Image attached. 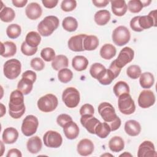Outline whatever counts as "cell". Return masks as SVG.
<instances>
[{
  "label": "cell",
  "mask_w": 157,
  "mask_h": 157,
  "mask_svg": "<svg viewBox=\"0 0 157 157\" xmlns=\"http://www.w3.org/2000/svg\"><path fill=\"white\" fill-rule=\"evenodd\" d=\"M127 75L132 79L138 78L142 74L140 67L137 65H131L126 69Z\"/></svg>",
  "instance_id": "60d3db41"
},
{
  "label": "cell",
  "mask_w": 157,
  "mask_h": 157,
  "mask_svg": "<svg viewBox=\"0 0 157 157\" xmlns=\"http://www.w3.org/2000/svg\"><path fill=\"white\" fill-rule=\"evenodd\" d=\"M30 65L33 69L37 71H42L45 67V63H44L43 60L37 57L34 58L31 60Z\"/></svg>",
  "instance_id": "bcb514c9"
},
{
  "label": "cell",
  "mask_w": 157,
  "mask_h": 157,
  "mask_svg": "<svg viewBox=\"0 0 157 157\" xmlns=\"http://www.w3.org/2000/svg\"><path fill=\"white\" fill-rule=\"evenodd\" d=\"M99 45V39L96 36L86 35L83 40L84 50L91 51L95 50Z\"/></svg>",
  "instance_id": "f546056e"
},
{
  "label": "cell",
  "mask_w": 157,
  "mask_h": 157,
  "mask_svg": "<svg viewBox=\"0 0 157 157\" xmlns=\"http://www.w3.org/2000/svg\"><path fill=\"white\" fill-rule=\"evenodd\" d=\"M69 60L63 55H58L55 57L52 63V67L55 71H59L61 69L66 68L68 66Z\"/></svg>",
  "instance_id": "83f0119b"
},
{
  "label": "cell",
  "mask_w": 157,
  "mask_h": 157,
  "mask_svg": "<svg viewBox=\"0 0 157 157\" xmlns=\"http://www.w3.org/2000/svg\"><path fill=\"white\" fill-rule=\"evenodd\" d=\"M12 4L14 6L17 7H24L26 3L28 2L27 0H13L12 1Z\"/></svg>",
  "instance_id": "6f0895ef"
},
{
  "label": "cell",
  "mask_w": 157,
  "mask_h": 157,
  "mask_svg": "<svg viewBox=\"0 0 157 157\" xmlns=\"http://www.w3.org/2000/svg\"><path fill=\"white\" fill-rule=\"evenodd\" d=\"M109 147L113 152H120L123 150L124 147V140L120 136H114L110 139Z\"/></svg>",
  "instance_id": "f1b7e54d"
},
{
  "label": "cell",
  "mask_w": 157,
  "mask_h": 157,
  "mask_svg": "<svg viewBox=\"0 0 157 157\" xmlns=\"http://www.w3.org/2000/svg\"><path fill=\"white\" fill-rule=\"evenodd\" d=\"M154 82V76L151 73L149 72H144L140 75L139 83L143 88L148 89L151 88L153 85Z\"/></svg>",
  "instance_id": "4dcf8cb0"
},
{
  "label": "cell",
  "mask_w": 157,
  "mask_h": 157,
  "mask_svg": "<svg viewBox=\"0 0 157 157\" xmlns=\"http://www.w3.org/2000/svg\"><path fill=\"white\" fill-rule=\"evenodd\" d=\"M7 157H21L22 154L21 151L17 148H12L8 151L6 155Z\"/></svg>",
  "instance_id": "11a10c76"
},
{
  "label": "cell",
  "mask_w": 157,
  "mask_h": 157,
  "mask_svg": "<svg viewBox=\"0 0 157 157\" xmlns=\"http://www.w3.org/2000/svg\"><path fill=\"white\" fill-rule=\"evenodd\" d=\"M21 64L17 59H10L5 62L3 66V72L5 77L10 80L17 78L21 71Z\"/></svg>",
  "instance_id": "3957f363"
},
{
  "label": "cell",
  "mask_w": 157,
  "mask_h": 157,
  "mask_svg": "<svg viewBox=\"0 0 157 157\" xmlns=\"http://www.w3.org/2000/svg\"><path fill=\"white\" fill-rule=\"evenodd\" d=\"M79 91L74 87L66 88L62 94V100L69 108L76 107L80 102Z\"/></svg>",
  "instance_id": "5b68a950"
},
{
  "label": "cell",
  "mask_w": 157,
  "mask_h": 157,
  "mask_svg": "<svg viewBox=\"0 0 157 157\" xmlns=\"http://www.w3.org/2000/svg\"><path fill=\"white\" fill-rule=\"evenodd\" d=\"M116 48L112 44H105L100 49V55L105 59H110L116 55Z\"/></svg>",
  "instance_id": "4316f807"
},
{
  "label": "cell",
  "mask_w": 157,
  "mask_h": 157,
  "mask_svg": "<svg viewBox=\"0 0 157 157\" xmlns=\"http://www.w3.org/2000/svg\"><path fill=\"white\" fill-rule=\"evenodd\" d=\"M42 147V142L38 136H33L29 138L26 143V147L29 152L36 154L39 152Z\"/></svg>",
  "instance_id": "603a6c76"
},
{
  "label": "cell",
  "mask_w": 157,
  "mask_h": 157,
  "mask_svg": "<svg viewBox=\"0 0 157 157\" xmlns=\"http://www.w3.org/2000/svg\"><path fill=\"white\" fill-rule=\"evenodd\" d=\"M86 34H80L71 37L68 40L69 48L74 52H82L83 48V40Z\"/></svg>",
  "instance_id": "2e32d148"
},
{
  "label": "cell",
  "mask_w": 157,
  "mask_h": 157,
  "mask_svg": "<svg viewBox=\"0 0 157 157\" xmlns=\"http://www.w3.org/2000/svg\"><path fill=\"white\" fill-rule=\"evenodd\" d=\"M115 78L113 73L109 69H105L98 77L97 80L99 82L104 85H110Z\"/></svg>",
  "instance_id": "836d02e7"
},
{
  "label": "cell",
  "mask_w": 157,
  "mask_h": 157,
  "mask_svg": "<svg viewBox=\"0 0 157 157\" xmlns=\"http://www.w3.org/2000/svg\"><path fill=\"white\" fill-rule=\"evenodd\" d=\"M41 41L40 34L36 31L29 32L25 37V42L31 47H37Z\"/></svg>",
  "instance_id": "d6a6232c"
},
{
  "label": "cell",
  "mask_w": 157,
  "mask_h": 157,
  "mask_svg": "<svg viewBox=\"0 0 157 157\" xmlns=\"http://www.w3.org/2000/svg\"><path fill=\"white\" fill-rule=\"evenodd\" d=\"M21 51L25 55L32 56L37 52V47H31L24 41L21 45Z\"/></svg>",
  "instance_id": "7dc6e473"
},
{
  "label": "cell",
  "mask_w": 157,
  "mask_h": 157,
  "mask_svg": "<svg viewBox=\"0 0 157 157\" xmlns=\"http://www.w3.org/2000/svg\"><path fill=\"white\" fill-rule=\"evenodd\" d=\"M120 156H132V155L130 154L129 153H128V152L125 151L124 153L120 155Z\"/></svg>",
  "instance_id": "94428289"
},
{
  "label": "cell",
  "mask_w": 157,
  "mask_h": 157,
  "mask_svg": "<svg viewBox=\"0 0 157 157\" xmlns=\"http://www.w3.org/2000/svg\"><path fill=\"white\" fill-rule=\"evenodd\" d=\"M94 113V109L92 105L90 104H85L83 105L80 109V114L83 115H93Z\"/></svg>",
  "instance_id": "681fc988"
},
{
  "label": "cell",
  "mask_w": 157,
  "mask_h": 157,
  "mask_svg": "<svg viewBox=\"0 0 157 157\" xmlns=\"http://www.w3.org/2000/svg\"><path fill=\"white\" fill-rule=\"evenodd\" d=\"M15 17V11L10 7H4L2 8L0 12V18L1 21L9 23L13 20Z\"/></svg>",
  "instance_id": "8d00e7d4"
},
{
  "label": "cell",
  "mask_w": 157,
  "mask_h": 157,
  "mask_svg": "<svg viewBox=\"0 0 157 157\" xmlns=\"http://www.w3.org/2000/svg\"><path fill=\"white\" fill-rule=\"evenodd\" d=\"M113 13L118 17L124 15L128 9L127 4L124 0H113L110 1Z\"/></svg>",
  "instance_id": "ffe728a7"
},
{
  "label": "cell",
  "mask_w": 157,
  "mask_h": 157,
  "mask_svg": "<svg viewBox=\"0 0 157 157\" xmlns=\"http://www.w3.org/2000/svg\"><path fill=\"white\" fill-rule=\"evenodd\" d=\"M151 1H141V2L143 5V7H146L147 6H148L150 3H151Z\"/></svg>",
  "instance_id": "680465c9"
},
{
  "label": "cell",
  "mask_w": 157,
  "mask_h": 157,
  "mask_svg": "<svg viewBox=\"0 0 157 157\" xmlns=\"http://www.w3.org/2000/svg\"><path fill=\"white\" fill-rule=\"evenodd\" d=\"M156 10L151 11L148 15L139 16L138 23L143 30L148 29L152 26H156Z\"/></svg>",
  "instance_id": "4fadbf2b"
},
{
  "label": "cell",
  "mask_w": 157,
  "mask_h": 157,
  "mask_svg": "<svg viewBox=\"0 0 157 157\" xmlns=\"http://www.w3.org/2000/svg\"><path fill=\"white\" fill-rule=\"evenodd\" d=\"M44 145L50 148H58L63 142L61 135L55 131L50 130L47 131L43 136Z\"/></svg>",
  "instance_id": "30bf717a"
},
{
  "label": "cell",
  "mask_w": 157,
  "mask_h": 157,
  "mask_svg": "<svg viewBox=\"0 0 157 157\" xmlns=\"http://www.w3.org/2000/svg\"><path fill=\"white\" fill-rule=\"evenodd\" d=\"M94 21L99 26L106 25L110 19V13L107 10H100L94 16Z\"/></svg>",
  "instance_id": "484cf974"
},
{
  "label": "cell",
  "mask_w": 157,
  "mask_h": 157,
  "mask_svg": "<svg viewBox=\"0 0 157 157\" xmlns=\"http://www.w3.org/2000/svg\"><path fill=\"white\" fill-rule=\"evenodd\" d=\"M63 132L67 139L73 140L78 136L79 128L75 122L71 121L63 126Z\"/></svg>",
  "instance_id": "d6986e66"
},
{
  "label": "cell",
  "mask_w": 157,
  "mask_h": 157,
  "mask_svg": "<svg viewBox=\"0 0 157 157\" xmlns=\"http://www.w3.org/2000/svg\"><path fill=\"white\" fill-rule=\"evenodd\" d=\"M40 56L45 61L49 62L53 61L55 58V52L53 48L50 47H46L41 50Z\"/></svg>",
  "instance_id": "ee69618b"
},
{
  "label": "cell",
  "mask_w": 157,
  "mask_h": 157,
  "mask_svg": "<svg viewBox=\"0 0 157 157\" xmlns=\"http://www.w3.org/2000/svg\"><path fill=\"white\" fill-rule=\"evenodd\" d=\"M1 55L4 58L13 56L17 52V46L13 42L6 41L4 43L1 42Z\"/></svg>",
  "instance_id": "cb8c5ba5"
},
{
  "label": "cell",
  "mask_w": 157,
  "mask_h": 157,
  "mask_svg": "<svg viewBox=\"0 0 157 157\" xmlns=\"http://www.w3.org/2000/svg\"><path fill=\"white\" fill-rule=\"evenodd\" d=\"M127 7L132 13H139L142 9L143 5L140 0H131L128 2Z\"/></svg>",
  "instance_id": "b9f144b4"
},
{
  "label": "cell",
  "mask_w": 157,
  "mask_h": 157,
  "mask_svg": "<svg viewBox=\"0 0 157 157\" xmlns=\"http://www.w3.org/2000/svg\"><path fill=\"white\" fill-rule=\"evenodd\" d=\"M42 2L44 6V7H45L46 8L52 9L57 5L58 1V0H43L42 1Z\"/></svg>",
  "instance_id": "db71d44e"
},
{
  "label": "cell",
  "mask_w": 157,
  "mask_h": 157,
  "mask_svg": "<svg viewBox=\"0 0 157 157\" xmlns=\"http://www.w3.org/2000/svg\"><path fill=\"white\" fill-rule=\"evenodd\" d=\"M39 126L38 119L33 115H27L23 120L21 124V132L25 136H31L37 131Z\"/></svg>",
  "instance_id": "9c48e42d"
},
{
  "label": "cell",
  "mask_w": 157,
  "mask_h": 157,
  "mask_svg": "<svg viewBox=\"0 0 157 157\" xmlns=\"http://www.w3.org/2000/svg\"><path fill=\"white\" fill-rule=\"evenodd\" d=\"M71 121H72V117L70 115L66 114V113L60 114L58 116V117L56 118L57 124L62 128H63V126L66 123H67L68 122H69Z\"/></svg>",
  "instance_id": "c3c4849f"
},
{
  "label": "cell",
  "mask_w": 157,
  "mask_h": 157,
  "mask_svg": "<svg viewBox=\"0 0 157 157\" xmlns=\"http://www.w3.org/2000/svg\"><path fill=\"white\" fill-rule=\"evenodd\" d=\"M113 93L115 96L119 97L124 93H129V86L128 83L124 81H119L115 83L113 88Z\"/></svg>",
  "instance_id": "74e56055"
},
{
  "label": "cell",
  "mask_w": 157,
  "mask_h": 157,
  "mask_svg": "<svg viewBox=\"0 0 157 157\" xmlns=\"http://www.w3.org/2000/svg\"><path fill=\"white\" fill-rule=\"evenodd\" d=\"M22 77L27 78L31 80L32 82H33L34 83L35 81L36 80L37 75H36V74L34 71L28 70V71H25V72L23 73Z\"/></svg>",
  "instance_id": "f5cc1de1"
},
{
  "label": "cell",
  "mask_w": 157,
  "mask_h": 157,
  "mask_svg": "<svg viewBox=\"0 0 157 157\" xmlns=\"http://www.w3.org/2000/svg\"><path fill=\"white\" fill-rule=\"evenodd\" d=\"M1 117H2L3 115H4V114H5L6 113V107L4 106V105L2 104H1Z\"/></svg>",
  "instance_id": "91938a15"
},
{
  "label": "cell",
  "mask_w": 157,
  "mask_h": 157,
  "mask_svg": "<svg viewBox=\"0 0 157 157\" xmlns=\"http://www.w3.org/2000/svg\"><path fill=\"white\" fill-rule=\"evenodd\" d=\"M62 26L66 31L73 32L77 29L78 22L75 18L72 17H67L63 20Z\"/></svg>",
  "instance_id": "e575fe53"
},
{
  "label": "cell",
  "mask_w": 157,
  "mask_h": 157,
  "mask_svg": "<svg viewBox=\"0 0 157 157\" xmlns=\"http://www.w3.org/2000/svg\"><path fill=\"white\" fill-rule=\"evenodd\" d=\"M59 23V19L56 16H47L39 23L37 30L41 36L47 37L50 36L58 28Z\"/></svg>",
  "instance_id": "7a4b0ae2"
},
{
  "label": "cell",
  "mask_w": 157,
  "mask_h": 157,
  "mask_svg": "<svg viewBox=\"0 0 157 157\" xmlns=\"http://www.w3.org/2000/svg\"><path fill=\"white\" fill-rule=\"evenodd\" d=\"M1 142V156H2V154H3V152H4V151H3V149H4V146H3V144H2V141H1L0 142Z\"/></svg>",
  "instance_id": "6125c7cd"
},
{
  "label": "cell",
  "mask_w": 157,
  "mask_h": 157,
  "mask_svg": "<svg viewBox=\"0 0 157 157\" xmlns=\"http://www.w3.org/2000/svg\"><path fill=\"white\" fill-rule=\"evenodd\" d=\"M88 65V59L81 55H77L73 58L72 66L73 68L77 71H82L86 69Z\"/></svg>",
  "instance_id": "d4e9b609"
},
{
  "label": "cell",
  "mask_w": 157,
  "mask_h": 157,
  "mask_svg": "<svg viewBox=\"0 0 157 157\" xmlns=\"http://www.w3.org/2000/svg\"><path fill=\"white\" fill-rule=\"evenodd\" d=\"M154 144L149 140L144 141L139 147L137 151L138 157H151L156 156Z\"/></svg>",
  "instance_id": "5bb4252c"
},
{
  "label": "cell",
  "mask_w": 157,
  "mask_h": 157,
  "mask_svg": "<svg viewBox=\"0 0 157 157\" xmlns=\"http://www.w3.org/2000/svg\"><path fill=\"white\" fill-rule=\"evenodd\" d=\"M100 122L92 115H83L80 118L82 125L91 134H95V128Z\"/></svg>",
  "instance_id": "9a60e30c"
},
{
  "label": "cell",
  "mask_w": 157,
  "mask_h": 157,
  "mask_svg": "<svg viewBox=\"0 0 157 157\" xmlns=\"http://www.w3.org/2000/svg\"><path fill=\"white\" fill-rule=\"evenodd\" d=\"M73 77L72 72L67 68H63L59 71L58 73V80L64 83L69 82Z\"/></svg>",
  "instance_id": "ab89813d"
},
{
  "label": "cell",
  "mask_w": 157,
  "mask_h": 157,
  "mask_svg": "<svg viewBox=\"0 0 157 157\" xmlns=\"http://www.w3.org/2000/svg\"><path fill=\"white\" fill-rule=\"evenodd\" d=\"M109 69L110 71H111V72L113 73V74L114 75L115 78H117L119 75V74L121 72V69L117 66L115 60L112 62L111 64L109 66Z\"/></svg>",
  "instance_id": "816d5d0a"
},
{
  "label": "cell",
  "mask_w": 157,
  "mask_h": 157,
  "mask_svg": "<svg viewBox=\"0 0 157 157\" xmlns=\"http://www.w3.org/2000/svg\"><path fill=\"white\" fill-rule=\"evenodd\" d=\"M111 131L109 125L106 123L100 122L95 128V134L100 138H106Z\"/></svg>",
  "instance_id": "d590c367"
},
{
  "label": "cell",
  "mask_w": 157,
  "mask_h": 157,
  "mask_svg": "<svg viewBox=\"0 0 157 157\" xmlns=\"http://www.w3.org/2000/svg\"><path fill=\"white\" fill-rule=\"evenodd\" d=\"M155 102V96L151 90H145L140 92L138 98V104L143 108L147 109L152 106Z\"/></svg>",
  "instance_id": "7c38bea8"
},
{
  "label": "cell",
  "mask_w": 157,
  "mask_h": 157,
  "mask_svg": "<svg viewBox=\"0 0 157 157\" xmlns=\"http://www.w3.org/2000/svg\"><path fill=\"white\" fill-rule=\"evenodd\" d=\"M18 137V131L13 128L9 127L6 128L2 133V138L3 142L6 144H12L15 143Z\"/></svg>",
  "instance_id": "44dd1931"
},
{
  "label": "cell",
  "mask_w": 157,
  "mask_h": 157,
  "mask_svg": "<svg viewBox=\"0 0 157 157\" xmlns=\"http://www.w3.org/2000/svg\"><path fill=\"white\" fill-rule=\"evenodd\" d=\"M98 110L99 115L107 124L113 122L118 117L115 113L114 107L109 102H104L101 103L98 106Z\"/></svg>",
  "instance_id": "ba28073f"
},
{
  "label": "cell",
  "mask_w": 157,
  "mask_h": 157,
  "mask_svg": "<svg viewBox=\"0 0 157 157\" xmlns=\"http://www.w3.org/2000/svg\"><path fill=\"white\" fill-rule=\"evenodd\" d=\"M21 29L17 24H11L6 29V34L10 39H16L21 34Z\"/></svg>",
  "instance_id": "f35d334b"
},
{
  "label": "cell",
  "mask_w": 157,
  "mask_h": 157,
  "mask_svg": "<svg viewBox=\"0 0 157 157\" xmlns=\"http://www.w3.org/2000/svg\"><path fill=\"white\" fill-rule=\"evenodd\" d=\"M9 115L15 119L21 118L25 112L24 94L18 90L13 91L10 95L9 103Z\"/></svg>",
  "instance_id": "6da1fadb"
},
{
  "label": "cell",
  "mask_w": 157,
  "mask_h": 157,
  "mask_svg": "<svg viewBox=\"0 0 157 157\" xmlns=\"http://www.w3.org/2000/svg\"><path fill=\"white\" fill-rule=\"evenodd\" d=\"M124 131L126 133L130 136H136L140 134L141 126L138 121L130 120L125 123Z\"/></svg>",
  "instance_id": "7402d4cb"
},
{
  "label": "cell",
  "mask_w": 157,
  "mask_h": 157,
  "mask_svg": "<svg viewBox=\"0 0 157 157\" xmlns=\"http://www.w3.org/2000/svg\"><path fill=\"white\" fill-rule=\"evenodd\" d=\"M76 6L77 2L75 0H64L61 4V8L64 12L72 11Z\"/></svg>",
  "instance_id": "f6af8a7d"
},
{
  "label": "cell",
  "mask_w": 157,
  "mask_h": 157,
  "mask_svg": "<svg viewBox=\"0 0 157 157\" xmlns=\"http://www.w3.org/2000/svg\"><path fill=\"white\" fill-rule=\"evenodd\" d=\"M118 106L119 110L124 115H131L136 110L134 101L129 93L123 94L118 97Z\"/></svg>",
  "instance_id": "8992f818"
},
{
  "label": "cell",
  "mask_w": 157,
  "mask_h": 157,
  "mask_svg": "<svg viewBox=\"0 0 157 157\" xmlns=\"http://www.w3.org/2000/svg\"><path fill=\"white\" fill-rule=\"evenodd\" d=\"M92 2L96 7H104L107 6L109 1L107 0H93Z\"/></svg>",
  "instance_id": "9f6ffc18"
},
{
  "label": "cell",
  "mask_w": 157,
  "mask_h": 157,
  "mask_svg": "<svg viewBox=\"0 0 157 157\" xmlns=\"http://www.w3.org/2000/svg\"><path fill=\"white\" fill-rule=\"evenodd\" d=\"M33 83L34 82H32L31 80L27 78L22 77L18 83L17 88L24 95H27L32 91Z\"/></svg>",
  "instance_id": "1f68e13d"
},
{
  "label": "cell",
  "mask_w": 157,
  "mask_h": 157,
  "mask_svg": "<svg viewBox=\"0 0 157 157\" xmlns=\"http://www.w3.org/2000/svg\"><path fill=\"white\" fill-rule=\"evenodd\" d=\"M134 52L128 47H125L119 53L117 58L115 60L117 66L121 69L130 63L134 58Z\"/></svg>",
  "instance_id": "8fae6325"
},
{
  "label": "cell",
  "mask_w": 157,
  "mask_h": 157,
  "mask_svg": "<svg viewBox=\"0 0 157 157\" xmlns=\"http://www.w3.org/2000/svg\"><path fill=\"white\" fill-rule=\"evenodd\" d=\"M77 150L78 153L81 156H86L90 155L93 152L94 144L90 139H82L77 144Z\"/></svg>",
  "instance_id": "e0dca14e"
},
{
  "label": "cell",
  "mask_w": 157,
  "mask_h": 157,
  "mask_svg": "<svg viewBox=\"0 0 157 157\" xmlns=\"http://www.w3.org/2000/svg\"><path fill=\"white\" fill-rule=\"evenodd\" d=\"M112 37L115 44L118 46H123L129 41L131 34L126 26H119L113 30Z\"/></svg>",
  "instance_id": "52a82bcc"
},
{
  "label": "cell",
  "mask_w": 157,
  "mask_h": 157,
  "mask_svg": "<svg viewBox=\"0 0 157 157\" xmlns=\"http://www.w3.org/2000/svg\"><path fill=\"white\" fill-rule=\"evenodd\" d=\"M106 69L104 66L99 63H95L93 64L90 69V74L92 77L97 79L99 75Z\"/></svg>",
  "instance_id": "7bdbcfd3"
},
{
  "label": "cell",
  "mask_w": 157,
  "mask_h": 157,
  "mask_svg": "<svg viewBox=\"0 0 157 157\" xmlns=\"http://www.w3.org/2000/svg\"><path fill=\"white\" fill-rule=\"evenodd\" d=\"M37 107L43 112H50L56 109L58 104L56 96L53 94H47L37 101Z\"/></svg>",
  "instance_id": "277c9868"
},
{
  "label": "cell",
  "mask_w": 157,
  "mask_h": 157,
  "mask_svg": "<svg viewBox=\"0 0 157 157\" xmlns=\"http://www.w3.org/2000/svg\"><path fill=\"white\" fill-rule=\"evenodd\" d=\"M42 13L40 6L37 2H31L29 4L25 9L26 15L30 20H35L39 18Z\"/></svg>",
  "instance_id": "ac0fdd59"
},
{
  "label": "cell",
  "mask_w": 157,
  "mask_h": 157,
  "mask_svg": "<svg viewBox=\"0 0 157 157\" xmlns=\"http://www.w3.org/2000/svg\"><path fill=\"white\" fill-rule=\"evenodd\" d=\"M139 16H136L134 17L131 19L130 21V27L131 28L136 32H141L143 31L142 29H141L138 23V20H139Z\"/></svg>",
  "instance_id": "f907efd6"
}]
</instances>
